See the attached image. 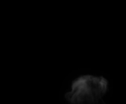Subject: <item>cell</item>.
Returning a JSON list of instances; mask_svg holds the SVG:
<instances>
[{
    "instance_id": "obj_1",
    "label": "cell",
    "mask_w": 126,
    "mask_h": 104,
    "mask_svg": "<svg viewBox=\"0 0 126 104\" xmlns=\"http://www.w3.org/2000/svg\"><path fill=\"white\" fill-rule=\"evenodd\" d=\"M108 82L103 77L81 76L72 83L71 90L65 95L71 104H95L108 90Z\"/></svg>"
},
{
    "instance_id": "obj_2",
    "label": "cell",
    "mask_w": 126,
    "mask_h": 104,
    "mask_svg": "<svg viewBox=\"0 0 126 104\" xmlns=\"http://www.w3.org/2000/svg\"><path fill=\"white\" fill-rule=\"evenodd\" d=\"M99 101L98 102H97L96 103H95V104H104V103L103 102H99Z\"/></svg>"
}]
</instances>
